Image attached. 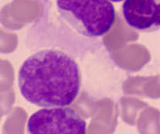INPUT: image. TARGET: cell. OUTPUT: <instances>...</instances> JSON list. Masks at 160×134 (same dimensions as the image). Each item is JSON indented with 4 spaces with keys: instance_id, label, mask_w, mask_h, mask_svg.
I'll list each match as a JSON object with an SVG mask.
<instances>
[{
    "instance_id": "6da1fadb",
    "label": "cell",
    "mask_w": 160,
    "mask_h": 134,
    "mask_svg": "<svg viewBox=\"0 0 160 134\" xmlns=\"http://www.w3.org/2000/svg\"><path fill=\"white\" fill-rule=\"evenodd\" d=\"M18 86L22 97L37 106H68L81 90L79 65L61 50H40L19 68Z\"/></svg>"
},
{
    "instance_id": "7a4b0ae2",
    "label": "cell",
    "mask_w": 160,
    "mask_h": 134,
    "mask_svg": "<svg viewBox=\"0 0 160 134\" xmlns=\"http://www.w3.org/2000/svg\"><path fill=\"white\" fill-rule=\"evenodd\" d=\"M60 16L78 34L98 37L113 26L115 9L109 0H57Z\"/></svg>"
},
{
    "instance_id": "3957f363",
    "label": "cell",
    "mask_w": 160,
    "mask_h": 134,
    "mask_svg": "<svg viewBox=\"0 0 160 134\" xmlns=\"http://www.w3.org/2000/svg\"><path fill=\"white\" fill-rule=\"evenodd\" d=\"M87 123L75 110L66 106L46 107L29 117L31 134H84Z\"/></svg>"
},
{
    "instance_id": "277c9868",
    "label": "cell",
    "mask_w": 160,
    "mask_h": 134,
    "mask_svg": "<svg viewBox=\"0 0 160 134\" xmlns=\"http://www.w3.org/2000/svg\"><path fill=\"white\" fill-rule=\"evenodd\" d=\"M122 13L127 25L138 32L160 29V0H125Z\"/></svg>"
},
{
    "instance_id": "5b68a950",
    "label": "cell",
    "mask_w": 160,
    "mask_h": 134,
    "mask_svg": "<svg viewBox=\"0 0 160 134\" xmlns=\"http://www.w3.org/2000/svg\"><path fill=\"white\" fill-rule=\"evenodd\" d=\"M111 2H114V3H120V2L123 1V0H109Z\"/></svg>"
}]
</instances>
